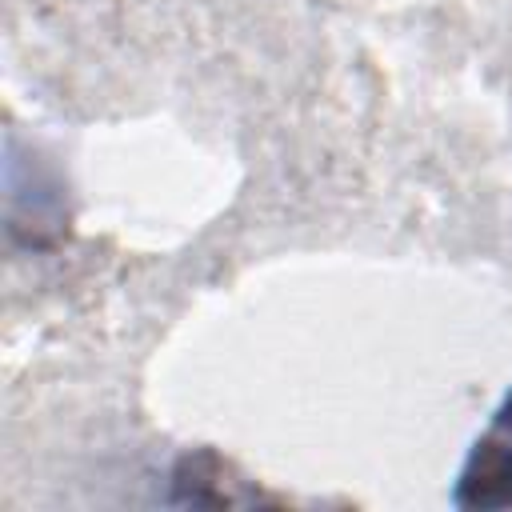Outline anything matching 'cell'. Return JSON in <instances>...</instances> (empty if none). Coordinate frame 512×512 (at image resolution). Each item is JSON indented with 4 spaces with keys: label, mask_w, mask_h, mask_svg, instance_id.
<instances>
[{
    "label": "cell",
    "mask_w": 512,
    "mask_h": 512,
    "mask_svg": "<svg viewBox=\"0 0 512 512\" xmlns=\"http://www.w3.org/2000/svg\"><path fill=\"white\" fill-rule=\"evenodd\" d=\"M452 500L456 508H512V392L476 436Z\"/></svg>",
    "instance_id": "obj_1"
},
{
    "label": "cell",
    "mask_w": 512,
    "mask_h": 512,
    "mask_svg": "<svg viewBox=\"0 0 512 512\" xmlns=\"http://www.w3.org/2000/svg\"><path fill=\"white\" fill-rule=\"evenodd\" d=\"M224 472H228V464L212 452V448H196V452H188V456H180L176 460V468H172V500L176 504H212V508H228V504H248L252 496H244V492H232L228 484H224Z\"/></svg>",
    "instance_id": "obj_2"
}]
</instances>
